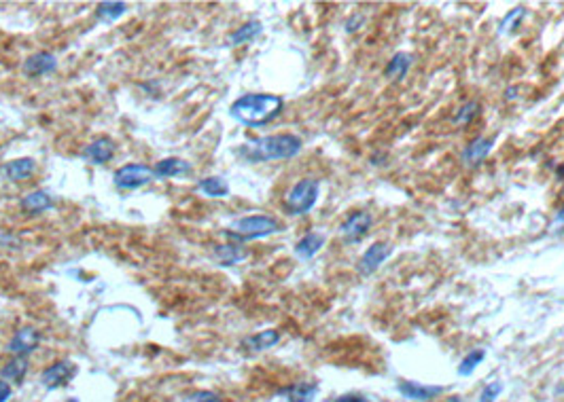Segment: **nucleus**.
I'll return each mask as SVG.
<instances>
[{"mask_svg": "<svg viewBox=\"0 0 564 402\" xmlns=\"http://www.w3.org/2000/svg\"><path fill=\"white\" fill-rule=\"evenodd\" d=\"M304 142L295 133H272L257 140L242 144L236 153L246 163H265V161H284L300 155Z\"/></svg>", "mask_w": 564, "mask_h": 402, "instance_id": "nucleus-1", "label": "nucleus"}, {"mask_svg": "<svg viewBox=\"0 0 564 402\" xmlns=\"http://www.w3.org/2000/svg\"><path fill=\"white\" fill-rule=\"evenodd\" d=\"M284 99L274 93H246L229 106L231 119L246 127H261L280 117Z\"/></svg>", "mask_w": 564, "mask_h": 402, "instance_id": "nucleus-2", "label": "nucleus"}, {"mask_svg": "<svg viewBox=\"0 0 564 402\" xmlns=\"http://www.w3.org/2000/svg\"><path fill=\"white\" fill-rule=\"evenodd\" d=\"M280 231H282V222L278 218L270 214H251L231 222V227L225 231V236L236 242H251V240L274 236V233H280Z\"/></svg>", "mask_w": 564, "mask_h": 402, "instance_id": "nucleus-3", "label": "nucleus"}, {"mask_svg": "<svg viewBox=\"0 0 564 402\" xmlns=\"http://www.w3.org/2000/svg\"><path fill=\"white\" fill-rule=\"evenodd\" d=\"M318 195H320L318 180H314V178H302L297 184H293V189L286 193V197L282 201V208L291 216L308 214L316 206Z\"/></svg>", "mask_w": 564, "mask_h": 402, "instance_id": "nucleus-4", "label": "nucleus"}, {"mask_svg": "<svg viewBox=\"0 0 564 402\" xmlns=\"http://www.w3.org/2000/svg\"><path fill=\"white\" fill-rule=\"evenodd\" d=\"M155 180L153 167L147 163H127L113 174V182L121 191H136Z\"/></svg>", "mask_w": 564, "mask_h": 402, "instance_id": "nucleus-5", "label": "nucleus"}, {"mask_svg": "<svg viewBox=\"0 0 564 402\" xmlns=\"http://www.w3.org/2000/svg\"><path fill=\"white\" fill-rule=\"evenodd\" d=\"M77 375V366L71 360H57L51 366H47L45 371L41 373V385L45 390H55L62 387L69 381H73Z\"/></svg>", "mask_w": 564, "mask_h": 402, "instance_id": "nucleus-6", "label": "nucleus"}, {"mask_svg": "<svg viewBox=\"0 0 564 402\" xmlns=\"http://www.w3.org/2000/svg\"><path fill=\"white\" fill-rule=\"evenodd\" d=\"M372 224H374V218H372L370 212H361V210L350 212L348 218L342 222L340 233H342V238H344L346 244H356V242H361L365 236H367Z\"/></svg>", "mask_w": 564, "mask_h": 402, "instance_id": "nucleus-7", "label": "nucleus"}, {"mask_svg": "<svg viewBox=\"0 0 564 402\" xmlns=\"http://www.w3.org/2000/svg\"><path fill=\"white\" fill-rule=\"evenodd\" d=\"M57 70V57L49 51H37L32 53L30 57H26V61L21 64V73L28 79H39V77H47L53 75Z\"/></svg>", "mask_w": 564, "mask_h": 402, "instance_id": "nucleus-8", "label": "nucleus"}, {"mask_svg": "<svg viewBox=\"0 0 564 402\" xmlns=\"http://www.w3.org/2000/svg\"><path fill=\"white\" fill-rule=\"evenodd\" d=\"M39 343H41V332L35 326H24L11 337V341L7 343V350L19 358H28L39 347Z\"/></svg>", "mask_w": 564, "mask_h": 402, "instance_id": "nucleus-9", "label": "nucleus"}, {"mask_svg": "<svg viewBox=\"0 0 564 402\" xmlns=\"http://www.w3.org/2000/svg\"><path fill=\"white\" fill-rule=\"evenodd\" d=\"M115 151H117L115 140L109 138V136H100V138L91 140V142L81 151V157H83L85 161H89L91 165H107L109 161H113Z\"/></svg>", "mask_w": 564, "mask_h": 402, "instance_id": "nucleus-10", "label": "nucleus"}, {"mask_svg": "<svg viewBox=\"0 0 564 402\" xmlns=\"http://www.w3.org/2000/svg\"><path fill=\"white\" fill-rule=\"evenodd\" d=\"M392 254L390 244L386 242H376L372 244L367 250L363 252L361 260H358V271L361 276H372L374 271H378V267L384 265V260Z\"/></svg>", "mask_w": 564, "mask_h": 402, "instance_id": "nucleus-11", "label": "nucleus"}, {"mask_svg": "<svg viewBox=\"0 0 564 402\" xmlns=\"http://www.w3.org/2000/svg\"><path fill=\"white\" fill-rule=\"evenodd\" d=\"M399 394L408 400H414V402H428V400H435L437 396H442L446 392L444 385H424V383H418V381H399L397 385Z\"/></svg>", "mask_w": 564, "mask_h": 402, "instance_id": "nucleus-12", "label": "nucleus"}, {"mask_svg": "<svg viewBox=\"0 0 564 402\" xmlns=\"http://www.w3.org/2000/svg\"><path fill=\"white\" fill-rule=\"evenodd\" d=\"M278 343H280V332L274 330V328H268V330H261V332L251 334V337H244L240 341V347L244 352L259 354V352H265V350H272Z\"/></svg>", "mask_w": 564, "mask_h": 402, "instance_id": "nucleus-13", "label": "nucleus"}, {"mask_svg": "<svg viewBox=\"0 0 564 402\" xmlns=\"http://www.w3.org/2000/svg\"><path fill=\"white\" fill-rule=\"evenodd\" d=\"M191 163L181 159V157H165L153 165V174L155 178H179L185 174H191Z\"/></svg>", "mask_w": 564, "mask_h": 402, "instance_id": "nucleus-14", "label": "nucleus"}, {"mask_svg": "<svg viewBox=\"0 0 564 402\" xmlns=\"http://www.w3.org/2000/svg\"><path fill=\"white\" fill-rule=\"evenodd\" d=\"M492 146H494V138H475L471 140L467 146H464L462 151V161L464 165H469V167H477L486 161V157L492 153Z\"/></svg>", "mask_w": 564, "mask_h": 402, "instance_id": "nucleus-15", "label": "nucleus"}, {"mask_svg": "<svg viewBox=\"0 0 564 402\" xmlns=\"http://www.w3.org/2000/svg\"><path fill=\"white\" fill-rule=\"evenodd\" d=\"M316 394H318V383H308V381L293 383L276 392V396L282 398V402H312Z\"/></svg>", "mask_w": 564, "mask_h": 402, "instance_id": "nucleus-16", "label": "nucleus"}, {"mask_svg": "<svg viewBox=\"0 0 564 402\" xmlns=\"http://www.w3.org/2000/svg\"><path fill=\"white\" fill-rule=\"evenodd\" d=\"M19 208L26 212V214H41V212H47L53 208V195L45 189H37L28 195L21 197L19 201Z\"/></svg>", "mask_w": 564, "mask_h": 402, "instance_id": "nucleus-17", "label": "nucleus"}, {"mask_svg": "<svg viewBox=\"0 0 564 402\" xmlns=\"http://www.w3.org/2000/svg\"><path fill=\"white\" fill-rule=\"evenodd\" d=\"M37 170V161L32 157H19V159H13L9 163L3 165V176L11 182H21V180H28L32 174Z\"/></svg>", "mask_w": 564, "mask_h": 402, "instance_id": "nucleus-18", "label": "nucleus"}, {"mask_svg": "<svg viewBox=\"0 0 564 402\" xmlns=\"http://www.w3.org/2000/svg\"><path fill=\"white\" fill-rule=\"evenodd\" d=\"M327 238L322 236V233H306V236L295 244V254L304 258V260H310L312 256H316L320 252V248L325 246Z\"/></svg>", "mask_w": 564, "mask_h": 402, "instance_id": "nucleus-19", "label": "nucleus"}, {"mask_svg": "<svg viewBox=\"0 0 564 402\" xmlns=\"http://www.w3.org/2000/svg\"><path fill=\"white\" fill-rule=\"evenodd\" d=\"M412 55L410 53H394L390 59H388V64H386V68H384V77L388 79V81H401V79H406V75H408V70L412 68Z\"/></svg>", "mask_w": 564, "mask_h": 402, "instance_id": "nucleus-20", "label": "nucleus"}, {"mask_svg": "<svg viewBox=\"0 0 564 402\" xmlns=\"http://www.w3.org/2000/svg\"><path fill=\"white\" fill-rule=\"evenodd\" d=\"M261 32H263V23L259 19H251L244 26H240L236 32H231V35L227 37V45L238 47V45L251 43V41H255L261 35Z\"/></svg>", "mask_w": 564, "mask_h": 402, "instance_id": "nucleus-21", "label": "nucleus"}, {"mask_svg": "<svg viewBox=\"0 0 564 402\" xmlns=\"http://www.w3.org/2000/svg\"><path fill=\"white\" fill-rule=\"evenodd\" d=\"M26 375H28V358L15 356L13 360H9L3 368H0V379L11 381L15 385H21Z\"/></svg>", "mask_w": 564, "mask_h": 402, "instance_id": "nucleus-22", "label": "nucleus"}, {"mask_svg": "<svg viewBox=\"0 0 564 402\" xmlns=\"http://www.w3.org/2000/svg\"><path fill=\"white\" fill-rule=\"evenodd\" d=\"M215 256H217L219 265L234 267L246 258V250L238 244H223V246H215Z\"/></svg>", "mask_w": 564, "mask_h": 402, "instance_id": "nucleus-23", "label": "nucleus"}, {"mask_svg": "<svg viewBox=\"0 0 564 402\" xmlns=\"http://www.w3.org/2000/svg\"><path fill=\"white\" fill-rule=\"evenodd\" d=\"M206 197H227L229 195V184L223 176H208L200 184H197Z\"/></svg>", "mask_w": 564, "mask_h": 402, "instance_id": "nucleus-24", "label": "nucleus"}, {"mask_svg": "<svg viewBox=\"0 0 564 402\" xmlns=\"http://www.w3.org/2000/svg\"><path fill=\"white\" fill-rule=\"evenodd\" d=\"M127 11V5L125 3H100L95 7V15L98 19L102 21H117L123 13Z\"/></svg>", "mask_w": 564, "mask_h": 402, "instance_id": "nucleus-25", "label": "nucleus"}, {"mask_svg": "<svg viewBox=\"0 0 564 402\" xmlns=\"http://www.w3.org/2000/svg\"><path fill=\"white\" fill-rule=\"evenodd\" d=\"M484 358H486V352H484V350H471L467 356H464V358L460 360V364H458V375H462V377L473 375V371L482 364Z\"/></svg>", "mask_w": 564, "mask_h": 402, "instance_id": "nucleus-26", "label": "nucleus"}, {"mask_svg": "<svg viewBox=\"0 0 564 402\" xmlns=\"http://www.w3.org/2000/svg\"><path fill=\"white\" fill-rule=\"evenodd\" d=\"M477 115H480V102H475V99H469V102H467V104H462V106L458 108V113L454 115V123H456V125H467V123H471Z\"/></svg>", "mask_w": 564, "mask_h": 402, "instance_id": "nucleus-27", "label": "nucleus"}, {"mask_svg": "<svg viewBox=\"0 0 564 402\" xmlns=\"http://www.w3.org/2000/svg\"><path fill=\"white\" fill-rule=\"evenodd\" d=\"M524 15H526V11H524V7H516V9H511L505 17H503V21H501V35H505V32H511V30H516L518 26H520V21L524 19Z\"/></svg>", "mask_w": 564, "mask_h": 402, "instance_id": "nucleus-28", "label": "nucleus"}, {"mask_svg": "<svg viewBox=\"0 0 564 402\" xmlns=\"http://www.w3.org/2000/svg\"><path fill=\"white\" fill-rule=\"evenodd\" d=\"M503 392V383L501 381H492L488 385H484V390L480 392V402H496V398L501 396Z\"/></svg>", "mask_w": 564, "mask_h": 402, "instance_id": "nucleus-29", "label": "nucleus"}, {"mask_svg": "<svg viewBox=\"0 0 564 402\" xmlns=\"http://www.w3.org/2000/svg\"><path fill=\"white\" fill-rule=\"evenodd\" d=\"M193 402H225V398L223 396H219L217 392H197V394H193V398H191Z\"/></svg>", "mask_w": 564, "mask_h": 402, "instance_id": "nucleus-30", "label": "nucleus"}, {"mask_svg": "<svg viewBox=\"0 0 564 402\" xmlns=\"http://www.w3.org/2000/svg\"><path fill=\"white\" fill-rule=\"evenodd\" d=\"M363 15L361 13H354L352 17H348V21H346V32H356L361 26H363Z\"/></svg>", "mask_w": 564, "mask_h": 402, "instance_id": "nucleus-31", "label": "nucleus"}, {"mask_svg": "<svg viewBox=\"0 0 564 402\" xmlns=\"http://www.w3.org/2000/svg\"><path fill=\"white\" fill-rule=\"evenodd\" d=\"M334 402H370V400L361 394H344V396H338Z\"/></svg>", "mask_w": 564, "mask_h": 402, "instance_id": "nucleus-32", "label": "nucleus"}, {"mask_svg": "<svg viewBox=\"0 0 564 402\" xmlns=\"http://www.w3.org/2000/svg\"><path fill=\"white\" fill-rule=\"evenodd\" d=\"M13 394V387L11 383H7L5 379H0V402H7Z\"/></svg>", "mask_w": 564, "mask_h": 402, "instance_id": "nucleus-33", "label": "nucleus"}, {"mask_svg": "<svg viewBox=\"0 0 564 402\" xmlns=\"http://www.w3.org/2000/svg\"><path fill=\"white\" fill-rule=\"evenodd\" d=\"M556 229L564 231V208H562V210H560V214L556 216Z\"/></svg>", "mask_w": 564, "mask_h": 402, "instance_id": "nucleus-34", "label": "nucleus"}, {"mask_svg": "<svg viewBox=\"0 0 564 402\" xmlns=\"http://www.w3.org/2000/svg\"><path fill=\"white\" fill-rule=\"evenodd\" d=\"M0 244H17V240L11 236H0Z\"/></svg>", "mask_w": 564, "mask_h": 402, "instance_id": "nucleus-35", "label": "nucleus"}]
</instances>
